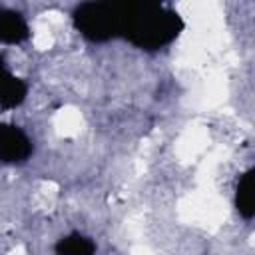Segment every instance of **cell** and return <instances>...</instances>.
Here are the masks:
<instances>
[{"instance_id":"1","label":"cell","mask_w":255,"mask_h":255,"mask_svg":"<svg viewBox=\"0 0 255 255\" xmlns=\"http://www.w3.org/2000/svg\"><path fill=\"white\" fill-rule=\"evenodd\" d=\"M181 30H183L181 16L175 10L159 6L149 16H145L126 40L135 48L151 52L171 44L181 34Z\"/></svg>"},{"instance_id":"2","label":"cell","mask_w":255,"mask_h":255,"mask_svg":"<svg viewBox=\"0 0 255 255\" xmlns=\"http://www.w3.org/2000/svg\"><path fill=\"white\" fill-rule=\"evenodd\" d=\"M76 30L94 44L110 42L116 36L112 12L108 6V0H86L82 2L74 14H72Z\"/></svg>"},{"instance_id":"3","label":"cell","mask_w":255,"mask_h":255,"mask_svg":"<svg viewBox=\"0 0 255 255\" xmlns=\"http://www.w3.org/2000/svg\"><path fill=\"white\" fill-rule=\"evenodd\" d=\"M32 153L30 137L12 124H0V161L2 163H22Z\"/></svg>"},{"instance_id":"4","label":"cell","mask_w":255,"mask_h":255,"mask_svg":"<svg viewBox=\"0 0 255 255\" xmlns=\"http://www.w3.org/2000/svg\"><path fill=\"white\" fill-rule=\"evenodd\" d=\"M30 38V28L20 12L0 10V44H22Z\"/></svg>"},{"instance_id":"5","label":"cell","mask_w":255,"mask_h":255,"mask_svg":"<svg viewBox=\"0 0 255 255\" xmlns=\"http://www.w3.org/2000/svg\"><path fill=\"white\" fill-rule=\"evenodd\" d=\"M28 94V86L24 80L12 76L8 70L0 76V108L4 110H12L18 108Z\"/></svg>"},{"instance_id":"6","label":"cell","mask_w":255,"mask_h":255,"mask_svg":"<svg viewBox=\"0 0 255 255\" xmlns=\"http://www.w3.org/2000/svg\"><path fill=\"white\" fill-rule=\"evenodd\" d=\"M235 207L239 211V215L243 219H253L255 215V193H253V169H247L239 181H237V189H235Z\"/></svg>"},{"instance_id":"7","label":"cell","mask_w":255,"mask_h":255,"mask_svg":"<svg viewBox=\"0 0 255 255\" xmlns=\"http://www.w3.org/2000/svg\"><path fill=\"white\" fill-rule=\"evenodd\" d=\"M54 251L60 255H92L96 251V243L82 233H70L58 239Z\"/></svg>"},{"instance_id":"8","label":"cell","mask_w":255,"mask_h":255,"mask_svg":"<svg viewBox=\"0 0 255 255\" xmlns=\"http://www.w3.org/2000/svg\"><path fill=\"white\" fill-rule=\"evenodd\" d=\"M4 72H6V66H4V58L0 56V76H2Z\"/></svg>"}]
</instances>
